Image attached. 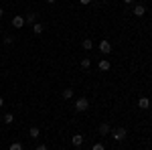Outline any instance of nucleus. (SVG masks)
I'll use <instances>...</instances> for the list:
<instances>
[{"mask_svg": "<svg viewBox=\"0 0 152 150\" xmlns=\"http://www.w3.org/2000/svg\"><path fill=\"white\" fill-rule=\"evenodd\" d=\"M102 2H105V0H102Z\"/></svg>", "mask_w": 152, "mask_h": 150, "instance_id": "26", "label": "nucleus"}, {"mask_svg": "<svg viewBox=\"0 0 152 150\" xmlns=\"http://www.w3.org/2000/svg\"><path fill=\"white\" fill-rule=\"evenodd\" d=\"M71 144L79 148V146H81V144H83V136H81V134H75V136L71 138Z\"/></svg>", "mask_w": 152, "mask_h": 150, "instance_id": "6", "label": "nucleus"}, {"mask_svg": "<svg viewBox=\"0 0 152 150\" xmlns=\"http://www.w3.org/2000/svg\"><path fill=\"white\" fill-rule=\"evenodd\" d=\"M35 20H37V14H35V12H26L24 23H33V24H35Z\"/></svg>", "mask_w": 152, "mask_h": 150, "instance_id": "11", "label": "nucleus"}, {"mask_svg": "<svg viewBox=\"0 0 152 150\" xmlns=\"http://www.w3.org/2000/svg\"><path fill=\"white\" fill-rule=\"evenodd\" d=\"M124 2H126V4H130V2H134V0H124Z\"/></svg>", "mask_w": 152, "mask_h": 150, "instance_id": "23", "label": "nucleus"}, {"mask_svg": "<svg viewBox=\"0 0 152 150\" xmlns=\"http://www.w3.org/2000/svg\"><path fill=\"white\" fill-rule=\"evenodd\" d=\"M0 124H4V122H2V118H0Z\"/></svg>", "mask_w": 152, "mask_h": 150, "instance_id": "25", "label": "nucleus"}, {"mask_svg": "<svg viewBox=\"0 0 152 150\" xmlns=\"http://www.w3.org/2000/svg\"><path fill=\"white\" fill-rule=\"evenodd\" d=\"M8 150H23V144H20V142H12Z\"/></svg>", "mask_w": 152, "mask_h": 150, "instance_id": "15", "label": "nucleus"}, {"mask_svg": "<svg viewBox=\"0 0 152 150\" xmlns=\"http://www.w3.org/2000/svg\"><path fill=\"white\" fill-rule=\"evenodd\" d=\"M63 97H65V100L73 97V89H65V91H63Z\"/></svg>", "mask_w": 152, "mask_h": 150, "instance_id": "17", "label": "nucleus"}, {"mask_svg": "<svg viewBox=\"0 0 152 150\" xmlns=\"http://www.w3.org/2000/svg\"><path fill=\"white\" fill-rule=\"evenodd\" d=\"M138 108H140V110H148V108H150V100H148V97H140V100H138Z\"/></svg>", "mask_w": 152, "mask_h": 150, "instance_id": "5", "label": "nucleus"}, {"mask_svg": "<svg viewBox=\"0 0 152 150\" xmlns=\"http://www.w3.org/2000/svg\"><path fill=\"white\" fill-rule=\"evenodd\" d=\"M81 4H91V0H79Z\"/></svg>", "mask_w": 152, "mask_h": 150, "instance_id": "20", "label": "nucleus"}, {"mask_svg": "<svg viewBox=\"0 0 152 150\" xmlns=\"http://www.w3.org/2000/svg\"><path fill=\"white\" fill-rule=\"evenodd\" d=\"M12 26H16V29H23V26H24V16L16 14V16L12 18Z\"/></svg>", "mask_w": 152, "mask_h": 150, "instance_id": "4", "label": "nucleus"}, {"mask_svg": "<svg viewBox=\"0 0 152 150\" xmlns=\"http://www.w3.org/2000/svg\"><path fill=\"white\" fill-rule=\"evenodd\" d=\"M2 14H4V10H2V8H0V16H2Z\"/></svg>", "mask_w": 152, "mask_h": 150, "instance_id": "24", "label": "nucleus"}, {"mask_svg": "<svg viewBox=\"0 0 152 150\" xmlns=\"http://www.w3.org/2000/svg\"><path fill=\"white\" fill-rule=\"evenodd\" d=\"M89 65H91L89 59H81V67H83V69H89Z\"/></svg>", "mask_w": 152, "mask_h": 150, "instance_id": "16", "label": "nucleus"}, {"mask_svg": "<svg viewBox=\"0 0 152 150\" xmlns=\"http://www.w3.org/2000/svg\"><path fill=\"white\" fill-rule=\"evenodd\" d=\"M134 14H136V16H144V14H146V8H144L142 4H136V6H134Z\"/></svg>", "mask_w": 152, "mask_h": 150, "instance_id": "7", "label": "nucleus"}, {"mask_svg": "<svg viewBox=\"0 0 152 150\" xmlns=\"http://www.w3.org/2000/svg\"><path fill=\"white\" fill-rule=\"evenodd\" d=\"M37 150H49V148L45 146V144H39V146H37Z\"/></svg>", "mask_w": 152, "mask_h": 150, "instance_id": "19", "label": "nucleus"}, {"mask_svg": "<svg viewBox=\"0 0 152 150\" xmlns=\"http://www.w3.org/2000/svg\"><path fill=\"white\" fill-rule=\"evenodd\" d=\"M89 108V102H87V97H79L77 102H75V110L77 112H85Z\"/></svg>", "mask_w": 152, "mask_h": 150, "instance_id": "2", "label": "nucleus"}, {"mask_svg": "<svg viewBox=\"0 0 152 150\" xmlns=\"http://www.w3.org/2000/svg\"><path fill=\"white\" fill-rule=\"evenodd\" d=\"M2 122H4V124H12V122H14V116H12V114H6L4 118H2Z\"/></svg>", "mask_w": 152, "mask_h": 150, "instance_id": "14", "label": "nucleus"}, {"mask_svg": "<svg viewBox=\"0 0 152 150\" xmlns=\"http://www.w3.org/2000/svg\"><path fill=\"white\" fill-rule=\"evenodd\" d=\"M2 105H4V100H2V97H0V108H2Z\"/></svg>", "mask_w": 152, "mask_h": 150, "instance_id": "21", "label": "nucleus"}, {"mask_svg": "<svg viewBox=\"0 0 152 150\" xmlns=\"http://www.w3.org/2000/svg\"><path fill=\"white\" fill-rule=\"evenodd\" d=\"M33 31H35V35H41V33L45 31V24H41V23H35V24H33Z\"/></svg>", "mask_w": 152, "mask_h": 150, "instance_id": "9", "label": "nucleus"}, {"mask_svg": "<svg viewBox=\"0 0 152 150\" xmlns=\"http://www.w3.org/2000/svg\"><path fill=\"white\" fill-rule=\"evenodd\" d=\"M81 47H83V49H85V51H89V49L94 47V41H89V39H85V41H83V43H81Z\"/></svg>", "mask_w": 152, "mask_h": 150, "instance_id": "13", "label": "nucleus"}, {"mask_svg": "<svg viewBox=\"0 0 152 150\" xmlns=\"http://www.w3.org/2000/svg\"><path fill=\"white\" fill-rule=\"evenodd\" d=\"M112 132V128H110V124H99V134L102 136H105V134H110Z\"/></svg>", "mask_w": 152, "mask_h": 150, "instance_id": "8", "label": "nucleus"}, {"mask_svg": "<svg viewBox=\"0 0 152 150\" xmlns=\"http://www.w3.org/2000/svg\"><path fill=\"white\" fill-rule=\"evenodd\" d=\"M28 134H31V138H39V136H41V130H39L37 126H33L31 130H28Z\"/></svg>", "mask_w": 152, "mask_h": 150, "instance_id": "12", "label": "nucleus"}, {"mask_svg": "<svg viewBox=\"0 0 152 150\" xmlns=\"http://www.w3.org/2000/svg\"><path fill=\"white\" fill-rule=\"evenodd\" d=\"M110 67H112V63H110L107 59H102V61H99V69L102 71H107Z\"/></svg>", "mask_w": 152, "mask_h": 150, "instance_id": "10", "label": "nucleus"}, {"mask_svg": "<svg viewBox=\"0 0 152 150\" xmlns=\"http://www.w3.org/2000/svg\"><path fill=\"white\" fill-rule=\"evenodd\" d=\"M112 49H114V47H112L110 41H102V43H99V51L105 53V55H107V53H112Z\"/></svg>", "mask_w": 152, "mask_h": 150, "instance_id": "3", "label": "nucleus"}, {"mask_svg": "<svg viewBox=\"0 0 152 150\" xmlns=\"http://www.w3.org/2000/svg\"><path fill=\"white\" fill-rule=\"evenodd\" d=\"M91 150H105V146H104V144H94V148H91Z\"/></svg>", "mask_w": 152, "mask_h": 150, "instance_id": "18", "label": "nucleus"}, {"mask_svg": "<svg viewBox=\"0 0 152 150\" xmlns=\"http://www.w3.org/2000/svg\"><path fill=\"white\" fill-rule=\"evenodd\" d=\"M126 136H128V130H126V128H116V130H112V138L118 140V142L126 140Z\"/></svg>", "mask_w": 152, "mask_h": 150, "instance_id": "1", "label": "nucleus"}, {"mask_svg": "<svg viewBox=\"0 0 152 150\" xmlns=\"http://www.w3.org/2000/svg\"><path fill=\"white\" fill-rule=\"evenodd\" d=\"M47 2H49V4H53V2H57V0H47Z\"/></svg>", "mask_w": 152, "mask_h": 150, "instance_id": "22", "label": "nucleus"}]
</instances>
